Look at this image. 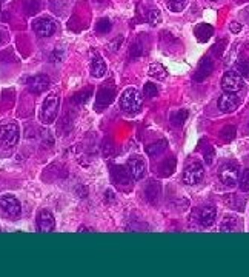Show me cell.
Returning a JSON list of instances; mask_svg holds the SVG:
<instances>
[{
    "label": "cell",
    "instance_id": "cell-1",
    "mask_svg": "<svg viewBox=\"0 0 249 277\" xmlns=\"http://www.w3.org/2000/svg\"><path fill=\"white\" fill-rule=\"evenodd\" d=\"M142 105H143V97H142V94L137 90H134V88L124 90V92L122 94V97H120V108L124 113L136 114V113L140 111Z\"/></svg>",
    "mask_w": 249,
    "mask_h": 277
},
{
    "label": "cell",
    "instance_id": "cell-2",
    "mask_svg": "<svg viewBox=\"0 0 249 277\" xmlns=\"http://www.w3.org/2000/svg\"><path fill=\"white\" fill-rule=\"evenodd\" d=\"M59 106H60V97L57 94L46 95V99L43 100V105H42V110H40V120L46 125L53 123L57 119Z\"/></svg>",
    "mask_w": 249,
    "mask_h": 277
},
{
    "label": "cell",
    "instance_id": "cell-3",
    "mask_svg": "<svg viewBox=\"0 0 249 277\" xmlns=\"http://www.w3.org/2000/svg\"><path fill=\"white\" fill-rule=\"evenodd\" d=\"M19 142V128L13 122L0 123V148L11 150Z\"/></svg>",
    "mask_w": 249,
    "mask_h": 277
},
{
    "label": "cell",
    "instance_id": "cell-4",
    "mask_svg": "<svg viewBox=\"0 0 249 277\" xmlns=\"http://www.w3.org/2000/svg\"><path fill=\"white\" fill-rule=\"evenodd\" d=\"M245 87L243 76L238 71H228L222 77V88L226 92H238Z\"/></svg>",
    "mask_w": 249,
    "mask_h": 277
},
{
    "label": "cell",
    "instance_id": "cell-5",
    "mask_svg": "<svg viewBox=\"0 0 249 277\" xmlns=\"http://www.w3.org/2000/svg\"><path fill=\"white\" fill-rule=\"evenodd\" d=\"M0 211L9 219H17L20 216V202L14 196L0 197Z\"/></svg>",
    "mask_w": 249,
    "mask_h": 277
},
{
    "label": "cell",
    "instance_id": "cell-6",
    "mask_svg": "<svg viewBox=\"0 0 249 277\" xmlns=\"http://www.w3.org/2000/svg\"><path fill=\"white\" fill-rule=\"evenodd\" d=\"M203 179V166L199 162H189L183 171V182L186 185H195Z\"/></svg>",
    "mask_w": 249,
    "mask_h": 277
},
{
    "label": "cell",
    "instance_id": "cell-7",
    "mask_svg": "<svg viewBox=\"0 0 249 277\" xmlns=\"http://www.w3.org/2000/svg\"><path fill=\"white\" fill-rule=\"evenodd\" d=\"M33 29L40 37H51L56 33V23H54V20L49 17H40V19L34 20Z\"/></svg>",
    "mask_w": 249,
    "mask_h": 277
},
{
    "label": "cell",
    "instance_id": "cell-8",
    "mask_svg": "<svg viewBox=\"0 0 249 277\" xmlns=\"http://www.w3.org/2000/svg\"><path fill=\"white\" fill-rule=\"evenodd\" d=\"M219 177L222 180V184L226 186H234L238 182V166L232 162L226 163L220 168Z\"/></svg>",
    "mask_w": 249,
    "mask_h": 277
},
{
    "label": "cell",
    "instance_id": "cell-9",
    "mask_svg": "<svg viewBox=\"0 0 249 277\" xmlns=\"http://www.w3.org/2000/svg\"><path fill=\"white\" fill-rule=\"evenodd\" d=\"M37 230L42 232H51L56 228V220L54 216L51 214L48 209H42L37 214Z\"/></svg>",
    "mask_w": 249,
    "mask_h": 277
},
{
    "label": "cell",
    "instance_id": "cell-10",
    "mask_svg": "<svg viewBox=\"0 0 249 277\" xmlns=\"http://www.w3.org/2000/svg\"><path fill=\"white\" fill-rule=\"evenodd\" d=\"M240 105V97L237 95V92H226L220 95L219 99V108L223 113H232L237 106Z\"/></svg>",
    "mask_w": 249,
    "mask_h": 277
},
{
    "label": "cell",
    "instance_id": "cell-11",
    "mask_svg": "<svg viewBox=\"0 0 249 277\" xmlns=\"http://www.w3.org/2000/svg\"><path fill=\"white\" fill-rule=\"evenodd\" d=\"M49 77L48 76H45V74H39V76H34V77H31L29 80H28V90L31 91V92H36V94H39V92H43V91H46L48 90V87H49Z\"/></svg>",
    "mask_w": 249,
    "mask_h": 277
},
{
    "label": "cell",
    "instance_id": "cell-12",
    "mask_svg": "<svg viewBox=\"0 0 249 277\" xmlns=\"http://www.w3.org/2000/svg\"><path fill=\"white\" fill-rule=\"evenodd\" d=\"M128 171L131 173V176L139 180L145 176V171H146V165L139 157H132L128 161Z\"/></svg>",
    "mask_w": 249,
    "mask_h": 277
},
{
    "label": "cell",
    "instance_id": "cell-13",
    "mask_svg": "<svg viewBox=\"0 0 249 277\" xmlns=\"http://www.w3.org/2000/svg\"><path fill=\"white\" fill-rule=\"evenodd\" d=\"M215 217H217V209L215 207H211V205H208V207H203L200 209V216H199V220L202 223V227H212L214 225V222H215Z\"/></svg>",
    "mask_w": 249,
    "mask_h": 277
},
{
    "label": "cell",
    "instance_id": "cell-14",
    "mask_svg": "<svg viewBox=\"0 0 249 277\" xmlns=\"http://www.w3.org/2000/svg\"><path fill=\"white\" fill-rule=\"evenodd\" d=\"M212 69H214V65H212L211 59L203 57L202 62H200V65H199V69H197V72H195L194 79L197 82H202V80H205V79H208V77L211 76Z\"/></svg>",
    "mask_w": 249,
    "mask_h": 277
},
{
    "label": "cell",
    "instance_id": "cell-15",
    "mask_svg": "<svg viewBox=\"0 0 249 277\" xmlns=\"http://www.w3.org/2000/svg\"><path fill=\"white\" fill-rule=\"evenodd\" d=\"M105 74H106V63L103 62L102 57L96 56L94 59H92V63H91V76L96 77V79H102Z\"/></svg>",
    "mask_w": 249,
    "mask_h": 277
},
{
    "label": "cell",
    "instance_id": "cell-16",
    "mask_svg": "<svg viewBox=\"0 0 249 277\" xmlns=\"http://www.w3.org/2000/svg\"><path fill=\"white\" fill-rule=\"evenodd\" d=\"M214 34V29L211 25H206V23H202V25H197L195 26V36L200 42H206L209 40L211 36Z\"/></svg>",
    "mask_w": 249,
    "mask_h": 277
},
{
    "label": "cell",
    "instance_id": "cell-17",
    "mask_svg": "<svg viewBox=\"0 0 249 277\" xmlns=\"http://www.w3.org/2000/svg\"><path fill=\"white\" fill-rule=\"evenodd\" d=\"M149 76L154 77V79H159V80H163L166 76H168V72H166V68L160 63H151L149 65Z\"/></svg>",
    "mask_w": 249,
    "mask_h": 277
},
{
    "label": "cell",
    "instance_id": "cell-18",
    "mask_svg": "<svg viewBox=\"0 0 249 277\" xmlns=\"http://www.w3.org/2000/svg\"><path fill=\"white\" fill-rule=\"evenodd\" d=\"M175 159L174 157H169V159H166L165 161V163H162L160 166H159V169H160V176L162 177H168V176H171L172 173H174V169H175Z\"/></svg>",
    "mask_w": 249,
    "mask_h": 277
},
{
    "label": "cell",
    "instance_id": "cell-19",
    "mask_svg": "<svg viewBox=\"0 0 249 277\" xmlns=\"http://www.w3.org/2000/svg\"><path fill=\"white\" fill-rule=\"evenodd\" d=\"M166 140H159V142H155V143H151L146 146V153L148 156L151 157H155V156H160L165 150H166Z\"/></svg>",
    "mask_w": 249,
    "mask_h": 277
},
{
    "label": "cell",
    "instance_id": "cell-20",
    "mask_svg": "<svg viewBox=\"0 0 249 277\" xmlns=\"http://www.w3.org/2000/svg\"><path fill=\"white\" fill-rule=\"evenodd\" d=\"M145 194H146V199L151 204H155L159 199V194H160V188H159V184L157 182H151L148 186H146V191H145Z\"/></svg>",
    "mask_w": 249,
    "mask_h": 277
},
{
    "label": "cell",
    "instance_id": "cell-21",
    "mask_svg": "<svg viewBox=\"0 0 249 277\" xmlns=\"http://www.w3.org/2000/svg\"><path fill=\"white\" fill-rule=\"evenodd\" d=\"M188 115H189L188 110H179L177 113H174L171 115V122L175 126H182L185 123V120H188Z\"/></svg>",
    "mask_w": 249,
    "mask_h": 277
},
{
    "label": "cell",
    "instance_id": "cell-22",
    "mask_svg": "<svg viewBox=\"0 0 249 277\" xmlns=\"http://www.w3.org/2000/svg\"><path fill=\"white\" fill-rule=\"evenodd\" d=\"M189 0H166V5L171 9L172 13H182L186 8Z\"/></svg>",
    "mask_w": 249,
    "mask_h": 277
},
{
    "label": "cell",
    "instance_id": "cell-23",
    "mask_svg": "<svg viewBox=\"0 0 249 277\" xmlns=\"http://www.w3.org/2000/svg\"><path fill=\"white\" fill-rule=\"evenodd\" d=\"M235 227H237V220L232 217V216H228V217H225V220H223V223H222V227H220V230L222 231H228V232H231V231H234L235 230Z\"/></svg>",
    "mask_w": 249,
    "mask_h": 277
},
{
    "label": "cell",
    "instance_id": "cell-24",
    "mask_svg": "<svg viewBox=\"0 0 249 277\" xmlns=\"http://www.w3.org/2000/svg\"><path fill=\"white\" fill-rule=\"evenodd\" d=\"M148 22L152 25V26H157L160 22H162V13L159 11L157 8H152L149 14H148Z\"/></svg>",
    "mask_w": 249,
    "mask_h": 277
},
{
    "label": "cell",
    "instance_id": "cell-25",
    "mask_svg": "<svg viewBox=\"0 0 249 277\" xmlns=\"http://www.w3.org/2000/svg\"><path fill=\"white\" fill-rule=\"evenodd\" d=\"M143 95L148 99H152V97H155V95H159V90L154 83H146L143 88Z\"/></svg>",
    "mask_w": 249,
    "mask_h": 277
},
{
    "label": "cell",
    "instance_id": "cell-26",
    "mask_svg": "<svg viewBox=\"0 0 249 277\" xmlns=\"http://www.w3.org/2000/svg\"><path fill=\"white\" fill-rule=\"evenodd\" d=\"M96 29H97V33H100V34H106V33H109V31H111V22L108 19H100L97 22Z\"/></svg>",
    "mask_w": 249,
    "mask_h": 277
},
{
    "label": "cell",
    "instance_id": "cell-27",
    "mask_svg": "<svg viewBox=\"0 0 249 277\" xmlns=\"http://www.w3.org/2000/svg\"><path fill=\"white\" fill-rule=\"evenodd\" d=\"M237 69H238V72H240L243 77L249 79V59H243V60L238 62Z\"/></svg>",
    "mask_w": 249,
    "mask_h": 277
},
{
    "label": "cell",
    "instance_id": "cell-28",
    "mask_svg": "<svg viewBox=\"0 0 249 277\" xmlns=\"http://www.w3.org/2000/svg\"><path fill=\"white\" fill-rule=\"evenodd\" d=\"M222 138L226 142H231L232 138L235 137V126H226L222 130Z\"/></svg>",
    "mask_w": 249,
    "mask_h": 277
},
{
    "label": "cell",
    "instance_id": "cell-29",
    "mask_svg": "<svg viewBox=\"0 0 249 277\" xmlns=\"http://www.w3.org/2000/svg\"><path fill=\"white\" fill-rule=\"evenodd\" d=\"M238 185H240V189L243 193H248L249 191V169H245L243 171V176L240 179V182H238Z\"/></svg>",
    "mask_w": 249,
    "mask_h": 277
},
{
    "label": "cell",
    "instance_id": "cell-30",
    "mask_svg": "<svg viewBox=\"0 0 249 277\" xmlns=\"http://www.w3.org/2000/svg\"><path fill=\"white\" fill-rule=\"evenodd\" d=\"M129 56H131L132 59L140 57V56H142V45L134 44V45L131 46V49H129Z\"/></svg>",
    "mask_w": 249,
    "mask_h": 277
},
{
    "label": "cell",
    "instance_id": "cell-31",
    "mask_svg": "<svg viewBox=\"0 0 249 277\" xmlns=\"http://www.w3.org/2000/svg\"><path fill=\"white\" fill-rule=\"evenodd\" d=\"M122 42H123V37H119L117 40H112L109 44V51H117L122 45Z\"/></svg>",
    "mask_w": 249,
    "mask_h": 277
},
{
    "label": "cell",
    "instance_id": "cell-32",
    "mask_svg": "<svg viewBox=\"0 0 249 277\" xmlns=\"http://www.w3.org/2000/svg\"><path fill=\"white\" fill-rule=\"evenodd\" d=\"M214 157H215L214 150H208V151L205 153V162H206L208 165H211V163H212V161H214Z\"/></svg>",
    "mask_w": 249,
    "mask_h": 277
},
{
    "label": "cell",
    "instance_id": "cell-33",
    "mask_svg": "<svg viewBox=\"0 0 249 277\" xmlns=\"http://www.w3.org/2000/svg\"><path fill=\"white\" fill-rule=\"evenodd\" d=\"M229 29H231V33L238 34V33L242 31V25L238 23V22H231V23H229Z\"/></svg>",
    "mask_w": 249,
    "mask_h": 277
},
{
    "label": "cell",
    "instance_id": "cell-34",
    "mask_svg": "<svg viewBox=\"0 0 249 277\" xmlns=\"http://www.w3.org/2000/svg\"><path fill=\"white\" fill-rule=\"evenodd\" d=\"M0 44H2V33H0Z\"/></svg>",
    "mask_w": 249,
    "mask_h": 277
}]
</instances>
